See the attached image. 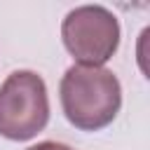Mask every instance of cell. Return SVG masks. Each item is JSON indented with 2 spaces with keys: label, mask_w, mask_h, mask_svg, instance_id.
Masks as SVG:
<instances>
[{
  "label": "cell",
  "mask_w": 150,
  "mask_h": 150,
  "mask_svg": "<svg viewBox=\"0 0 150 150\" xmlns=\"http://www.w3.org/2000/svg\"><path fill=\"white\" fill-rule=\"evenodd\" d=\"M28 150H73V148L66 143H56V141H42L38 145H30Z\"/></svg>",
  "instance_id": "obj_4"
},
{
  "label": "cell",
  "mask_w": 150,
  "mask_h": 150,
  "mask_svg": "<svg viewBox=\"0 0 150 150\" xmlns=\"http://www.w3.org/2000/svg\"><path fill=\"white\" fill-rule=\"evenodd\" d=\"M49 122L45 80L33 70H14L0 84V136L28 141Z\"/></svg>",
  "instance_id": "obj_2"
},
{
  "label": "cell",
  "mask_w": 150,
  "mask_h": 150,
  "mask_svg": "<svg viewBox=\"0 0 150 150\" xmlns=\"http://www.w3.org/2000/svg\"><path fill=\"white\" fill-rule=\"evenodd\" d=\"M66 120L82 131L108 127L122 108V87L112 70L103 66H70L59 84Z\"/></svg>",
  "instance_id": "obj_1"
},
{
  "label": "cell",
  "mask_w": 150,
  "mask_h": 150,
  "mask_svg": "<svg viewBox=\"0 0 150 150\" xmlns=\"http://www.w3.org/2000/svg\"><path fill=\"white\" fill-rule=\"evenodd\" d=\"M61 40L77 66H103L120 47V21L101 5H80L66 14Z\"/></svg>",
  "instance_id": "obj_3"
}]
</instances>
